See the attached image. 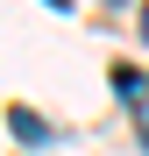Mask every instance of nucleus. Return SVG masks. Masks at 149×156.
I'll list each match as a JSON object with an SVG mask.
<instances>
[{
  "label": "nucleus",
  "mask_w": 149,
  "mask_h": 156,
  "mask_svg": "<svg viewBox=\"0 0 149 156\" xmlns=\"http://www.w3.org/2000/svg\"><path fill=\"white\" fill-rule=\"evenodd\" d=\"M7 121H14V135H21V142H43V121H36V114H29V107H14V114H7Z\"/></svg>",
  "instance_id": "f257e3e1"
},
{
  "label": "nucleus",
  "mask_w": 149,
  "mask_h": 156,
  "mask_svg": "<svg viewBox=\"0 0 149 156\" xmlns=\"http://www.w3.org/2000/svg\"><path fill=\"white\" fill-rule=\"evenodd\" d=\"M114 92L128 99V107H142V78H135V71H114Z\"/></svg>",
  "instance_id": "f03ea898"
},
{
  "label": "nucleus",
  "mask_w": 149,
  "mask_h": 156,
  "mask_svg": "<svg viewBox=\"0 0 149 156\" xmlns=\"http://www.w3.org/2000/svg\"><path fill=\"white\" fill-rule=\"evenodd\" d=\"M135 29H142V43H149V7H142V21H135Z\"/></svg>",
  "instance_id": "7ed1b4c3"
},
{
  "label": "nucleus",
  "mask_w": 149,
  "mask_h": 156,
  "mask_svg": "<svg viewBox=\"0 0 149 156\" xmlns=\"http://www.w3.org/2000/svg\"><path fill=\"white\" fill-rule=\"evenodd\" d=\"M107 7H128V0H107Z\"/></svg>",
  "instance_id": "20e7f679"
}]
</instances>
